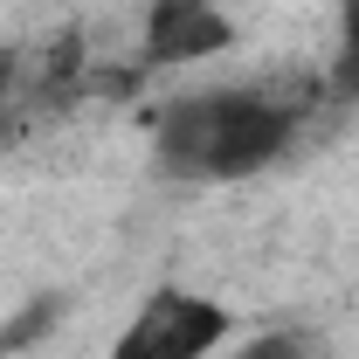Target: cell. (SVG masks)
Instances as JSON below:
<instances>
[{"label":"cell","mask_w":359,"mask_h":359,"mask_svg":"<svg viewBox=\"0 0 359 359\" xmlns=\"http://www.w3.org/2000/svg\"><path fill=\"white\" fill-rule=\"evenodd\" d=\"M235 48V21L222 0H152L138 28V69H194Z\"/></svg>","instance_id":"obj_3"},{"label":"cell","mask_w":359,"mask_h":359,"mask_svg":"<svg viewBox=\"0 0 359 359\" xmlns=\"http://www.w3.org/2000/svg\"><path fill=\"white\" fill-rule=\"evenodd\" d=\"M235 332V311L215 304L208 290H180L159 283L145 290V304L125 318V332L111 339L104 359H215Z\"/></svg>","instance_id":"obj_2"},{"label":"cell","mask_w":359,"mask_h":359,"mask_svg":"<svg viewBox=\"0 0 359 359\" xmlns=\"http://www.w3.org/2000/svg\"><path fill=\"white\" fill-rule=\"evenodd\" d=\"M62 311H69V297H62V290H42V297H28L21 311L0 325V359H14V353H28V346H42L48 332L62 325Z\"/></svg>","instance_id":"obj_4"},{"label":"cell","mask_w":359,"mask_h":359,"mask_svg":"<svg viewBox=\"0 0 359 359\" xmlns=\"http://www.w3.org/2000/svg\"><path fill=\"white\" fill-rule=\"evenodd\" d=\"M318 97H332V83H318V76L187 90L180 104L159 111L152 145L187 180H249L290 152V138H297V125Z\"/></svg>","instance_id":"obj_1"},{"label":"cell","mask_w":359,"mask_h":359,"mask_svg":"<svg viewBox=\"0 0 359 359\" xmlns=\"http://www.w3.org/2000/svg\"><path fill=\"white\" fill-rule=\"evenodd\" d=\"M359 90V0H339V69H332V97Z\"/></svg>","instance_id":"obj_5"}]
</instances>
